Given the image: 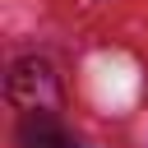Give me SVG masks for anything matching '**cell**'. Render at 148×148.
<instances>
[{
    "label": "cell",
    "mask_w": 148,
    "mask_h": 148,
    "mask_svg": "<svg viewBox=\"0 0 148 148\" xmlns=\"http://www.w3.org/2000/svg\"><path fill=\"white\" fill-rule=\"evenodd\" d=\"M18 148H60V130H56L42 111H32V116L18 125Z\"/></svg>",
    "instance_id": "2"
},
{
    "label": "cell",
    "mask_w": 148,
    "mask_h": 148,
    "mask_svg": "<svg viewBox=\"0 0 148 148\" xmlns=\"http://www.w3.org/2000/svg\"><path fill=\"white\" fill-rule=\"evenodd\" d=\"M9 97H14L23 111H46V106L60 102V83H56V74H51L46 60L28 56V60H18V65L9 69Z\"/></svg>",
    "instance_id": "1"
}]
</instances>
